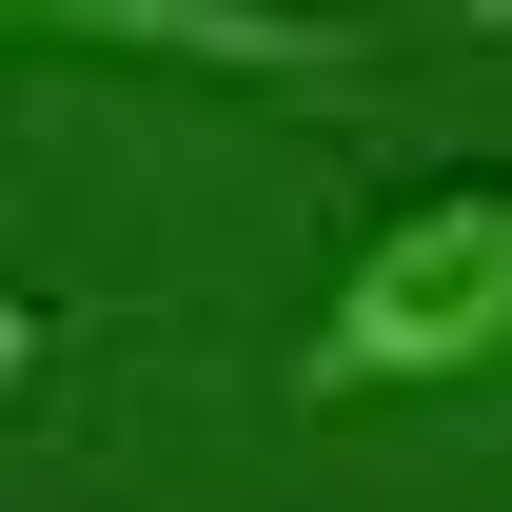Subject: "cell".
Here are the masks:
<instances>
[{"label": "cell", "mask_w": 512, "mask_h": 512, "mask_svg": "<svg viewBox=\"0 0 512 512\" xmlns=\"http://www.w3.org/2000/svg\"><path fill=\"white\" fill-rule=\"evenodd\" d=\"M453 375H512V178L394 197L276 355L296 414H375V394H453Z\"/></svg>", "instance_id": "cell-1"}, {"label": "cell", "mask_w": 512, "mask_h": 512, "mask_svg": "<svg viewBox=\"0 0 512 512\" xmlns=\"http://www.w3.org/2000/svg\"><path fill=\"white\" fill-rule=\"evenodd\" d=\"M40 60H178V79H256V99H335L394 60V20L355 0H20Z\"/></svg>", "instance_id": "cell-2"}]
</instances>
